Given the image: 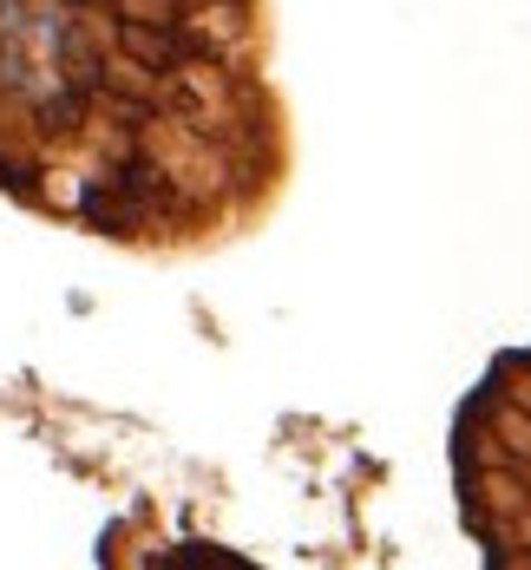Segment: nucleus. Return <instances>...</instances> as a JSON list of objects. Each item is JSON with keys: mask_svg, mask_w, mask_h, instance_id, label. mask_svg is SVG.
<instances>
[]
</instances>
